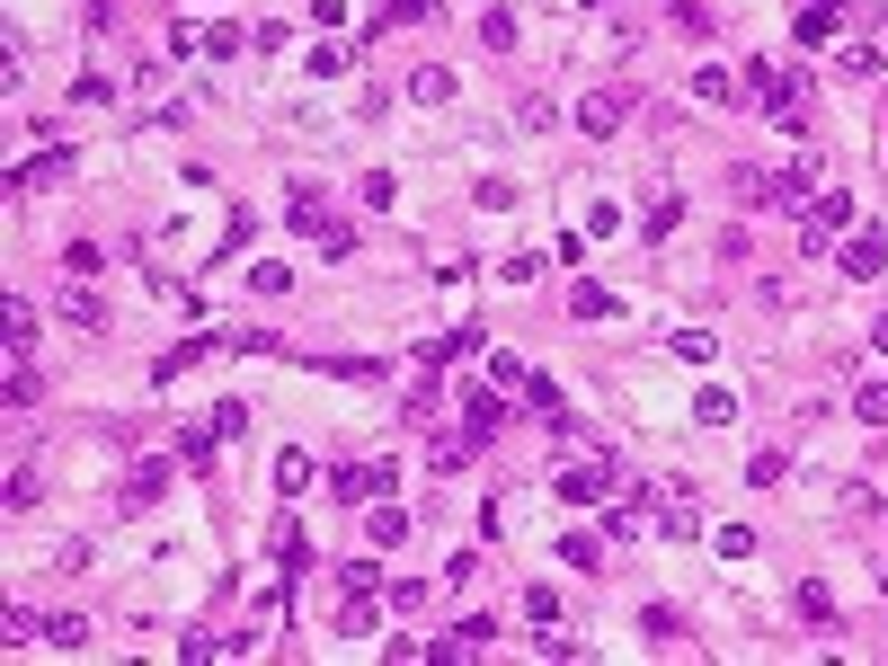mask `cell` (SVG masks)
Listing matches in <instances>:
<instances>
[{
    "label": "cell",
    "mask_w": 888,
    "mask_h": 666,
    "mask_svg": "<svg viewBox=\"0 0 888 666\" xmlns=\"http://www.w3.org/2000/svg\"><path fill=\"white\" fill-rule=\"evenodd\" d=\"M613 480H623V472H613V453H595V462H578V472H560L552 489H560L569 507H604V498H613Z\"/></svg>",
    "instance_id": "cell-1"
},
{
    "label": "cell",
    "mask_w": 888,
    "mask_h": 666,
    "mask_svg": "<svg viewBox=\"0 0 888 666\" xmlns=\"http://www.w3.org/2000/svg\"><path fill=\"white\" fill-rule=\"evenodd\" d=\"M285 223H294V240H311V249H329V258H338V249H347V240H356V231H347V223H338V214H320V205H311V195H294V214H285Z\"/></svg>",
    "instance_id": "cell-2"
},
{
    "label": "cell",
    "mask_w": 888,
    "mask_h": 666,
    "mask_svg": "<svg viewBox=\"0 0 888 666\" xmlns=\"http://www.w3.org/2000/svg\"><path fill=\"white\" fill-rule=\"evenodd\" d=\"M489 640H498V631H489V614H462L445 640H427V657H481Z\"/></svg>",
    "instance_id": "cell-3"
},
{
    "label": "cell",
    "mask_w": 888,
    "mask_h": 666,
    "mask_svg": "<svg viewBox=\"0 0 888 666\" xmlns=\"http://www.w3.org/2000/svg\"><path fill=\"white\" fill-rule=\"evenodd\" d=\"M382 489H391V462H347V472H338V498H347V507H365Z\"/></svg>",
    "instance_id": "cell-4"
},
{
    "label": "cell",
    "mask_w": 888,
    "mask_h": 666,
    "mask_svg": "<svg viewBox=\"0 0 888 666\" xmlns=\"http://www.w3.org/2000/svg\"><path fill=\"white\" fill-rule=\"evenodd\" d=\"M161 489H169V462L152 453V462H133V480H125V507L143 515V507H161Z\"/></svg>",
    "instance_id": "cell-5"
},
{
    "label": "cell",
    "mask_w": 888,
    "mask_h": 666,
    "mask_svg": "<svg viewBox=\"0 0 888 666\" xmlns=\"http://www.w3.org/2000/svg\"><path fill=\"white\" fill-rule=\"evenodd\" d=\"M623 116H631V98H623V90H595V98L578 107V124L595 133V143H604V133H613V124H623Z\"/></svg>",
    "instance_id": "cell-6"
},
{
    "label": "cell",
    "mask_w": 888,
    "mask_h": 666,
    "mask_svg": "<svg viewBox=\"0 0 888 666\" xmlns=\"http://www.w3.org/2000/svg\"><path fill=\"white\" fill-rule=\"evenodd\" d=\"M808 214H817V223H808V249L827 240V231H853V223H862V214H853V195H817Z\"/></svg>",
    "instance_id": "cell-7"
},
{
    "label": "cell",
    "mask_w": 888,
    "mask_h": 666,
    "mask_svg": "<svg viewBox=\"0 0 888 666\" xmlns=\"http://www.w3.org/2000/svg\"><path fill=\"white\" fill-rule=\"evenodd\" d=\"M879 266H888V240L879 231H853L844 240V276H879Z\"/></svg>",
    "instance_id": "cell-8"
},
{
    "label": "cell",
    "mask_w": 888,
    "mask_h": 666,
    "mask_svg": "<svg viewBox=\"0 0 888 666\" xmlns=\"http://www.w3.org/2000/svg\"><path fill=\"white\" fill-rule=\"evenodd\" d=\"M836 19H844V0H808V10H800V45H836Z\"/></svg>",
    "instance_id": "cell-9"
},
{
    "label": "cell",
    "mask_w": 888,
    "mask_h": 666,
    "mask_svg": "<svg viewBox=\"0 0 888 666\" xmlns=\"http://www.w3.org/2000/svg\"><path fill=\"white\" fill-rule=\"evenodd\" d=\"M409 98H418V107H445V98H453V72H445V62H418V72H409Z\"/></svg>",
    "instance_id": "cell-10"
},
{
    "label": "cell",
    "mask_w": 888,
    "mask_h": 666,
    "mask_svg": "<svg viewBox=\"0 0 888 666\" xmlns=\"http://www.w3.org/2000/svg\"><path fill=\"white\" fill-rule=\"evenodd\" d=\"M62 320H72V329H107V302L90 285H62Z\"/></svg>",
    "instance_id": "cell-11"
},
{
    "label": "cell",
    "mask_w": 888,
    "mask_h": 666,
    "mask_svg": "<svg viewBox=\"0 0 888 666\" xmlns=\"http://www.w3.org/2000/svg\"><path fill=\"white\" fill-rule=\"evenodd\" d=\"M481 444H489V436H471V427H462V436H436V453H427V462H436V472H462V462L481 453Z\"/></svg>",
    "instance_id": "cell-12"
},
{
    "label": "cell",
    "mask_w": 888,
    "mask_h": 666,
    "mask_svg": "<svg viewBox=\"0 0 888 666\" xmlns=\"http://www.w3.org/2000/svg\"><path fill=\"white\" fill-rule=\"evenodd\" d=\"M462 427L471 436H498V391H462Z\"/></svg>",
    "instance_id": "cell-13"
},
{
    "label": "cell",
    "mask_w": 888,
    "mask_h": 666,
    "mask_svg": "<svg viewBox=\"0 0 888 666\" xmlns=\"http://www.w3.org/2000/svg\"><path fill=\"white\" fill-rule=\"evenodd\" d=\"M746 72H756V98H765L773 116H791V81L773 72V62H746Z\"/></svg>",
    "instance_id": "cell-14"
},
{
    "label": "cell",
    "mask_w": 888,
    "mask_h": 666,
    "mask_svg": "<svg viewBox=\"0 0 888 666\" xmlns=\"http://www.w3.org/2000/svg\"><path fill=\"white\" fill-rule=\"evenodd\" d=\"M694 90H702L711 107H737V72H720V62H702V72H694Z\"/></svg>",
    "instance_id": "cell-15"
},
{
    "label": "cell",
    "mask_w": 888,
    "mask_h": 666,
    "mask_svg": "<svg viewBox=\"0 0 888 666\" xmlns=\"http://www.w3.org/2000/svg\"><path fill=\"white\" fill-rule=\"evenodd\" d=\"M276 489H311V453H303V444L276 453Z\"/></svg>",
    "instance_id": "cell-16"
},
{
    "label": "cell",
    "mask_w": 888,
    "mask_h": 666,
    "mask_svg": "<svg viewBox=\"0 0 888 666\" xmlns=\"http://www.w3.org/2000/svg\"><path fill=\"white\" fill-rule=\"evenodd\" d=\"M45 649H90V622H81V614H54V622H45Z\"/></svg>",
    "instance_id": "cell-17"
},
{
    "label": "cell",
    "mask_w": 888,
    "mask_h": 666,
    "mask_svg": "<svg viewBox=\"0 0 888 666\" xmlns=\"http://www.w3.org/2000/svg\"><path fill=\"white\" fill-rule=\"evenodd\" d=\"M204 356H214V347H204V338H178V347L161 356V382H178V373H187V365H204Z\"/></svg>",
    "instance_id": "cell-18"
},
{
    "label": "cell",
    "mask_w": 888,
    "mask_h": 666,
    "mask_svg": "<svg viewBox=\"0 0 888 666\" xmlns=\"http://www.w3.org/2000/svg\"><path fill=\"white\" fill-rule=\"evenodd\" d=\"M711 551H720V560H756V533H746V524H720Z\"/></svg>",
    "instance_id": "cell-19"
},
{
    "label": "cell",
    "mask_w": 888,
    "mask_h": 666,
    "mask_svg": "<svg viewBox=\"0 0 888 666\" xmlns=\"http://www.w3.org/2000/svg\"><path fill=\"white\" fill-rule=\"evenodd\" d=\"M481 45L507 53V45H516V10H481Z\"/></svg>",
    "instance_id": "cell-20"
},
{
    "label": "cell",
    "mask_w": 888,
    "mask_h": 666,
    "mask_svg": "<svg viewBox=\"0 0 888 666\" xmlns=\"http://www.w3.org/2000/svg\"><path fill=\"white\" fill-rule=\"evenodd\" d=\"M374 543H382V551L409 543V515H400V507H374Z\"/></svg>",
    "instance_id": "cell-21"
},
{
    "label": "cell",
    "mask_w": 888,
    "mask_h": 666,
    "mask_svg": "<svg viewBox=\"0 0 888 666\" xmlns=\"http://www.w3.org/2000/svg\"><path fill=\"white\" fill-rule=\"evenodd\" d=\"M694 418H702V427H729V418H737V400H729V391H702V400H694Z\"/></svg>",
    "instance_id": "cell-22"
},
{
    "label": "cell",
    "mask_w": 888,
    "mask_h": 666,
    "mask_svg": "<svg viewBox=\"0 0 888 666\" xmlns=\"http://www.w3.org/2000/svg\"><path fill=\"white\" fill-rule=\"evenodd\" d=\"M27 338H36V311L10 294V356H27Z\"/></svg>",
    "instance_id": "cell-23"
},
{
    "label": "cell",
    "mask_w": 888,
    "mask_h": 666,
    "mask_svg": "<svg viewBox=\"0 0 888 666\" xmlns=\"http://www.w3.org/2000/svg\"><path fill=\"white\" fill-rule=\"evenodd\" d=\"M524 622H560V595L552 586H524Z\"/></svg>",
    "instance_id": "cell-24"
},
{
    "label": "cell",
    "mask_w": 888,
    "mask_h": 666,
    "mask_svg": "<svg viewBox=\"0 0 888 666\" xmlns=\"http://www.w3.org/2000/svg\"><path fill=\"white\" fill-rule=\"evenodd\" d=\"M569 311H578V320H604V311H613V294H604V285H578V294H569Z\"/></svg>",
    "instance_id": "cell-25"
},
{
    "label": "cell",
    "mask_w": 888,
    "mask_h": 666,
    "mask_svg": "<svg viewBox=\"0 0 888 666\" xmlns=\"http://www.w3.org/2000/svg\"><path fill=\"white\" fill-rule=\"evenodd\" d=\"M675 356H685V365H711V329H675Z\"/></svg>",
    "instance_id": "cell-26"
},
{
    "label": "cell",
    "mask_w": 888,
    "mask_h": 666,
    "mask_svg": "<svg viewBox=\"0 0 888 666\" xmlns=\"http://www.w3.org/2000/svg\"><path fill=\"white\" fill-rule=\"evenodd\" d=\"M675 214H685V195H666V205H649V223H640V231H649V240H666V231H675Z\"/></svg>",
    "instance_id": "cell-27"
},
{
    "label": "cell",
    "mask_w": 888,
    "mask_h": 666,
    "mask_svg": "<svg viewBox=\"0 0 888 666\" xmlns=\"http://www.w3.org/2000/svg\"><path fill=\"white\" fill-rule=\"evenodd\" d=\"M853 409H862V427H888V382H871V391L853 400Z\"/></svg>",
    "instance_id": "cell-28"
},
{
    "label": "cell",
    "mask_w": 888,
    "mask_h": 666,
    "mask_svg": "<svg viewBox=\"0 0 888 666\" xmlns=\"http://www.w3.org/2000/svg\"><path fill=\"white\" fill-rule=\"evenodd\" d=\"M27 178H45V187H54V178H72V152H62V143H54V152H45V160H36ZM27 178H19V187H27Z\"/></svg>",
    "instance_id": "cell-29"
},
{
    "label": "cell",
    "mask_w": 888,
    "mask_h": 666,
    "mask_svg": "<svg viewBox=\"0 0 888 666\" xmlns=\"http://www.w3.org/2000/svg\"><path fill=\"white\" fill-rule=\"evenodd\" d=\"M214 453V427H178V462H204Z\"/></svg>",
    "instance_id": "cell-30"
},
{
    "label": "cell",
    "mask_w": 888,
    "mask_h": 666,
    "mask_svg": "<svg viewBox=\"0 0 888 666\" xmlns=\"http://www.w3.org/2000/svg\"><path fill=\"white\" fill-rule=\"evenodd\" d=\"M338 578H347V595H374V586H382V569H374V560H347Z\"/></svg>",
    "instance_id": "cell-31"
},
{
    "label": "cell",
    "mask_w": 888,
    "mask_h": 666,
    "mask_svg": "<svg viewBox=\"0 0 888 666\" xmlns=\"http://www.w3.org/2000/svg\"><path fill=\"white\" fill-rule=\"evenodd\" d=\"M427 19V0H391V10H382V27H418Z\"/></svg>",
    "instance_id": "cell-32"
},
{
    "label": "cell",
    "mask_w": 888,
    "mask_h": 666,
    "mask_svg": "<svg viewBox=\"0 0 888 666\" xmlns=\"http://www.w3.org/2000/svg\"><path fill=\"white\" fill-rule=\"evenodd\" d=\"M871 338H879V356H888V320H879V329H871Z\"/></svg>",
    "instance_id": "cell-33"
},
{
    "label": "cell",
    "mask_w": 888,
    "mask_h": 666,
    "mask_svg": "<svg viewBox=\"0 0 888 666\" xmlns=\"http://www.w3.org/2000/svg\"><path fill=\"white\" fill-rule=\"evenodd\" d=\"M587 10H604V0H587Z\"/></svg>",
    "instance_id": "cell-34"
}]
</instances>
